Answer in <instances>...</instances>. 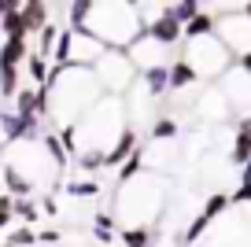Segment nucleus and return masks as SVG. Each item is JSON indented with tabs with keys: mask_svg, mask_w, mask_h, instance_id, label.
I'll return each mask as SVG.
<instances>
[{
	"mask_svg": "<svg viewBox=\"0 0 251 247\" xmlns=\"http://www.w3.org/2000/svg\"><path fill=\"white\" fill-rule=\"evenodd\" d=\"M45 89H48V118H52V129L78 125L96 107V100L103 96L93 67H74V63L71 67H52Z\"/></svg>",
	"mask_w": 251,
	"mask_h": 247,
	"instance_id": "obj_1",
	"label": "nucleus"
},
{
	"mask_svg": "<svg viewBox=\"0 0 251 247\" xmlns=\"http://www.w3.org/2000/svg\"><path fill=\"white\" fill-rule=\"evenodd\" d=\"M170 181L163 173H148L118 185V196L111 203V218L122 229H155V222L166 214L170 207Z\"/></svg>",
	"mask_w": 251,
	"mask_h": 247,
	"instance_id": "obj_2",
	"label": "nucleus"
},
{
	"mask_svg": "<svg viewBox=\"0 0 251 247\" xmlns=\"http://www.w3.org/2000/svg\"><path fill=\"white\" fill-rule=\"evenodd\" d=\"M85 33H93L103 48L126 52L144 30H141V19H137V8L129 0H93Z\"/></svg>",
	"mask_w": 251,
	"mask_h": 247,
	"instance_id": "obj_3",
	"label": "nucleus"
},
{
	"mask_svg": "<svg viewBox=\"0 0 251 247\" xmlns=\"http://www.w3.org/2000/svg\"><path fill=\"white\" fill-rule=\"evenodd\" d=\"M126 129H129L126 100L103 93L100 100H96V107L78 122V151H103L107 155Z\"/></svg>",
	"mask_w": 251,
	"mask_h": 247,
	"instance_id": "obj_4",
	"label": "nucleus"
},
{
	"mask_svg": "<svg viewBox=\"0 0 251 247\" xmlns=\"http://www.w3.org/2000/svg\"><path fill=\"white\" fill-rule=\"evenodd\" d=\"M181 59L196 70L200 81H211V85H214V81H218V77L236 63V55L218 41V33H211V37H200V41H185Z\"/></svg>",
	"mask_w": 251,
	"mask_h": 247,
	"instance_id": "obj_5",
	"label": "nucleus"
},
{
	"mask_svg": "<svg viewBox=\"0 0 251 247\" xmlns=\"http://www.w3.org/2000/svg\"><path fill=\"white\" fill-rule=\"evenodd\" d=\"M4 151H8V159H4V162H8L11 170L23 173L33 188H37V185H52L55 173H59V166L45 155L41 140H37V144H11V148H4Z\"/></svg>",
	"mask_w": 251,
	"mask_h": 247,
	"instance_id": "obj_6",
	"label": "nucleus"
},
{
	"mask_svg": "<svg viewBox=\"0 0 251 247\" xmlns=\"http://www.w3.org/2000/svg\"><path fill=\"white\" fill-rule=\"evenodd\" d=\"M96 81H100V89L107 96H126L129 89H133L137 81V67L129 63V55L118 52V48H107V52L100 55V63L93 67Z\"/></svg>",
	"mask_w": 251,
	"mask_h": 247,
	"instance_id": "obj_7",
	"label": "nucleus"
},
{
	"mask_svg": "<svg viewBox=\"0 0 251 247\" xmlns=\"http://www.w3.org/2000/svg\"><path fill=\"white\" fill-rule=\"evenodd\" d=\"M207 247H251V210L233 207L207 232Z\"/></svg>",
	"mask_w": 251,
	"mask_h": 247,
	"instance_id": "obj_8",
	"label": "nucleus"
},
{
	"mask_svg": "<svg viewBox=\"0 0 251 247\" xmlns=\"http://www.w3.org/2000/svg\"><path fill=\"white\" fill-rule=\"evenodd\" d=\"M214 33H218V41L236 55V59L251 52V19L244 15V8L226 11V15L218 19V26H214Z\"/></svg>",
	"mask_w": 251,
	"mask_h": 247,
	"instance_id": "obj_9",
	"label": "nucleus"
},
{
	"mask_svg": "<svg viewBox=\"0 0 251 247\" xmlns=\"http://www.w3.org/2000/svg\"><path fill=\"white\" fill-rule=\"evenodd\" d=\"M214 85L222 89V96L229 100V107H233V115H251V74L240 67V63H233V67L226 70V74L214 81Z\"/></svg>",
	"mask_w": 251,
	"mask_h": 247,
	"instance_id": "obj_10",
	"label": "nucleus"
},
{
	"mask_svg": "<svg viewBox=\"0 0 251 247\" xmlns=\"http://www.w3.org/2000/svg\"><path fill=\"white\" fill-rule=\"evenodd\" d=\"M126 55H129V63L137 67V74H144V70H155V67H170V48L159 45L155 37H148V33H141V37L133 41V45L126 48Z\"/></svg>",
	"mask_w": 251,
	"mask_h": 247,
	"instance_id": "obj_11",
	"label": "nucleus"
},
{
	"mask_svg": "<svg viewBox=\"0 0 251 247\" xmlns=\"http://www.w3.org/2000/svg\"><path fill=\"white\" fill-rule=\"evenodd\" d=\"M192 111L200 115V122H211V125H222V122H233V107H229V100L222 96L218 85H207L200 89V96L192 100Z\"/></svg>",
	"mask_w": 251,
	"mask_h": 247,
	"instance_id": "obj_12",
	"label": "nucleus"
},
{
	"mask_svg": "<svg viewBox=\"0 0 251 247\" xmlns=\"http://www.w3.org/2000/svg\"><path fill=\"white\" fill-rule=\"evenodd\" d=\"M141 155H144V170L148 173H166L177 162V140H144Z\"/></svg>",
	"mask_w": 251,
	"mask_h": 247,
	"instance_id": "obj_13",
	"label": "nucleus"
},
{
	"mask_svg": "<svg viewBox=\"0 0 251 247\" xmlns=\"http://www.w3.org/2000/svg\"><path fill=\"white\" fill-rule=\"evenodd\" d=\"M122 100H126V115H129V129H133L137 122H144V118L151 115V107L159 103V96H151V93H148V85H144L141 77H137L133 89H129Z\"/></svg>",
	"mask_w": 251,
	"mask_h": 247,
	"instance_id": "obj_14",
	"label": "nucleus"
},
{
	"mask_svg": "<svg viewBox=\"0 0 251 247\" xmlns=\"http://www.w3.org/2000/svg\"><path fill=\"white\" fill-rule=\"evenodd\" d=\"M103 52H107V48H103L93 33H85V30L74 33L71 30V63H74V67H96Z\"/></svg>",
	"mask_w": 251,
	"mask_h": 247,
	"instance_id": "obj_15",
	"label": "nucleus"
},
{
	"mask_svg": "<svg viewBox=\"0 0 251 247\" xmlns=\"http://www.w3.org/2000/svg\"><path fill=\"white\" fill-rule=\"evenodd\" d=\"M137 148H141V140H137V129H126L122 137L115 140V148H111V151L103 155V170H111V166H122V162L129 159V155H133Z\"/></svg>",
	"mask_w": 251,
	"mask_h": 247,
	"instance_id": "obj_16",
	"label": "nucleus"
},
{
	"mask_svg": "<svg viewBox=\"0 0 251 247\" xmlns=\"http://www.w3.org/2000/svg\"><path fill=\"white\" fill-rule=\"evenodd\" d=\"M30 37H8L0 45V67H23L30 59Z\"/></svg>",
	"mask_w": 251,
	"mask_h": 247,
	"instance_id": "obj_17",
	"label": "nucleus"
},
{
	"mask_svg": "<svg viewBox=\"0 0 251 247\" xmlns=\"http://www.w3.org/2000/svg\"><path fill=\"white\" fill-rule=\"evenodd\" d=\"M52 8L48 4H41V0H30V4H23V26H26V37H33V33H41L48 23H52Z\"/></svg>",
	"mask_w": 251,
	"mask_h": 247,
	"instance_id": "obj_18",
	"label": "nucleus"
},
{
	"mask_svg": "<svg viewBox=\"0 0 251 247\" xmlns=\"http://www.w3.org/2000/svg\"><path fill=\"white\" fill-rule=\"evenodd\" d=\"M163 8H166V4H163ZM144 33H148V37H155L159 45H166V48H174L177 41H185V30H181L177 23H170L166 15H159V19H155V23H151Z\"/></svg>",
	"mask_w": 251,
	"mask_h": 247,
	"instance_id": "obj_19",
	"label": "nucleus"
},
{
	"mask_svg": "<svg viewBox=\"0 0 251 247\" xmlns=\"http://www.w3.org/2000/svg\"><path fill=\"white\" fill-rule=\"evenodd\" d=\"M196 81H200L196 70H192V67H188V63L177 55V59L170 63V93H185V89H192Z\"/></svg>",
	"mask_w": 251,
	"mask_h": 247,
	"instance_id": "obj_20",
	"label": "nucleus"
},
{
	"mask_svg": "<svg viewBox=\"0 0 251 247\" xmlns=\"http://www.w3.org/2000/svg\"><path fill=\"white\" fill-rule=\"evenodd\" d=\"M163 15L170 19V23H177L181 30H185V26L200 15V4H196V0H174V4H166V8H163Z\"/></svg>",
	"mask_w": 251,
	"mask_h": 247,
	"instance_id": "obj_21",
	"label": "nucleus"
},
{
	"mask_svg": "<svg viewBox=\"0 0 251 247\" xmlns=\"http://www.w3.org/2000/svg\"><path fill=\"white\" fill-rule=\"evenodd\" d=\"M0 177H4V185H8V196H11V199H30V196H33V185H30L19 170H11L8 162H4Z\"/></svg>",
	"mask_w": 251,
	"mask_h": 247,
	"instance_id": "obj_22",
	"label": "nucleus"
},
{
	"mask_svg": "<svg viewBox=\"0 0 251 247\" xmlns=\"http://www.w3.org/2000/svg\"><path fill=\"white\" fill-rule=\"evenodd\" d=\"M144 81V85H148V93L151 96H159V100H163L166 93H170V67H155V70H144V74H137Z\"/></svg>",
	"mask_w": 251,
	"mask_h": 247,
	"instance_id": "obj_23",
	"label": "nucleus"
},
{
	"mask_svg": "<svg viewBox=\"0 0 251 247\" xmlns=\"http://www.w3.org/2000/svg\"><path fill=\"white\" fill-rule=\"evenodd\" d=\"M214 26H218V19H214L211 11H203V8H200V15H196L192 23L185 26V41H200V37H211V33H214Z\"/></svg>",
	"mask_w": 251,
	"mask_h": 247,
	"instance_id": "obj_24",
	"label": "nucleus"
},
{
	"mask_svg": "<svg viewBox=\"0 0 251 247\" xmlns=\"http://www.w3.org/2000/svg\"><path fill=\"white\" fill-rule=\"evenodd\" d=\"M26 74H30L33 89H45V85H48V74H52V63H48L45 55L30 52V59H26Z\"/></svg>",
	"mask_w": 251,
	"mask_h": 247,
	"instance_id": "obj_25",
	"label": "nucleus"
},
{
	"mask_svg": "<svg viewBox=\"0 0 251 247\" xmlns=\"http://www.w3.org/2000/svg\"><path fill=\"white\" fill-rule=\"evenodd\" d=\"M41 148H45V155L55 162V166H59V170L67 166V162H71V155L63 151V144H59V133H55V129H45V133H41Z\"/></svg>",
	"mask_w": 251,
	"mask_h": 247,
	"instance_id": "obj_26",
	"label": "nucleus"
},
{
	"mask_svg": "<svg viewBox=\"0 0 251 247\" xmlns=\"http://www.w3.org/2000/svg\"><path fill=\"white\" fill-rule=\"evenodd\" d=\"M59 33H63V26L48 23L45 30L37 33V48H33V52H37V55H45V59L52 63V52H55V41H59Z\"/></svg>",
	"mask_w": 251,
	"mask_h": 247,
	"instance_id": "obj_27",
	"label": "nucleus"
},
{
	"mask_svg": "<svg viewBox=\"0 0 251 247\" xmlns=\"http://www.w3.org/2000/svg\"><path fill=\"white\" fill-rule=\"evenodd\" d=\"M0 33H4V41H8V37H26V26H23V4H19V8H11L8 15L0 19Z\"/></svg>",
	"mask_w": 251,
	"mask_h": 247,
	"instance_id": "obj_28",
	"label": "nucleus"
},
{
	"mask_svg": "<svg viewBox=\"0 0 251 247\" xmlns=\"http://www.w3.org/2000/svg\"><path fill=\"white\" fill-rule=\"evenodd\" d=\"M19 67H0V96L4 100H15L19 96Z\"/></svg>",
	"mask_w": 251,
	"mask_h": 247,
	"instance_id": "obj_29",
	"label": "nucleus"
},
{
	"mask_svg": "<svg viewBox=\"0 0 251 247\" xmlns=\"http://www.w3.org/2000/svg\"><path fill=\"white\" fill-rule=\"evenodd\" d=\"M177 122H174V118L170 115H159L155 118V125H151V137L148 140H177Z\"/></svg>",
	"mask_w": 251,
	"mask_h": 247,
	"instance_id": "obj_30",
	"label": "nucleus"
},
{
	"mask_svg": "<svg viewBox=\"0 0 251 247\" xmlns=\"http://www.w3.org/2000/svg\"><path fill=\"white\" fill-rule=\"evenodd\" d=\"M37 244V229L33 225H19V229L8 232V240H4V247H30Z\"/></svg>",
	"mask_w": 251,
	"mask_h": 247,
	"instance_id": "obj_31",
	"label": "nucleus"
},
{
	"mask_svg": "<svg viewBox=\"0 0 251 247\" xmlns=\"http://www.w3.org/2000/svg\"><path fill=\"white\" fill-rule=\"evenodd\" d=\"M67 196L71 199H93V196H100V185L96 181H67Z\"/></svg>",
	"mask_w": 251,
	"mask_h": 247,
	"instance_id": "obj_32",
	"label": "nucleus"
},
{
	"mask_svg": "<svg viewBox=\"0 0 251 247\" xmlns=\"http://www.w3.org/2000/svg\"><path fill=\"white\" fill-rule=\"evenodd\" d=\"M74 162H78L81 173H96V170H103V151H78Z\"/></svg>",
	"mask_w": 251,
	"mask_h": 247,
	"instance_id": "obj_33",
	"label": "nucleus"
},
{
	"mask_svg": "<svg viewBox=\"0 0 251 247\" xmlns=\"http://www.w3.org/2000/svg\"><path fill=\"white\" fill-rule=\"evenodd\" d=\"M118 236L126 247H151V229H122Z\"/></svg>",
	"mask_w": 251,
	"mask_h": 247,
	"instance_id": "obj_34",
	"label": "nucleus"
},
{
	"mask_svg": "<svg viewBox=\"0 0 251 247\" xmlns=\"http://www.w3.org/2000/svg\"><path fill=\"white\" fill-rule=\"evenodd\" d=\"M11 210H15V218H23L26 225H37V218H41V207L33 199H15V207H11Z\"/></svg>",
	"mask_w": 251,
	"mask_h": 247,
	"instance_id": "obj_35",
	"label": "nucleus"
},
{
	"mask_svg": "<svg viewBox=\"0 0 251 247\" xmlns=\"http://www.w3.org/2000/svg\"><path fill=\"white\" fill-rule=\"evenodd\" d=\"M41 210H45V214H52V218H55V214H59V203H55L52 196H41Z\"/></svg>",
	"mask_w": 251,
	"mask_h": 247,
	"instance_id": "obj_36",
	"label": "nucleus"
},
{
	"mask_svg": "<svg viewBox=\"0 0 251 247\" xmlns=\"http://www.w3.org/2000/svg\"><path fill=\"white\" fill-rule=\"evenodd\" d=\"M37 244H59V232H55V229H41L37 232Z\"/></svg>",
	"mask_w": 251,
	"mask_h": 247,
	"instance_id": "obj_37",
	"label": "nucleus"
},
{
	"mask_svg": "<svg viewBox=\"0 0 251 247\" xmlns=\"http://www.w3.org/2000/svg\"><path fill=\"white\" fill-rule=\"evenodd\" d=\"M11 218H15V210H0V236H4V229L11 225Z\"/></svg>",
	"mask_w": 251,
	"mask_h": 247,
	"instance_id": "obj_38",
	"label": "nucleus"
},
{
	"mask_svg": "<svg viewBox=\"0 0 251 247\" xmlns=\"http://www.w3.org/2000/svg\"><path fill=\"white\" fill-rule=\"evenodd\" d=\"M236 63H240V67H244V70H248V74H251V52H248V55H240V59H236Z\"/></svg>",
	"mask_w": 251,
	"mask_h": 247,
	"instance_id": "obj_39",
	"label": "nucleus"
},
{
	"mask_svg": "<svg viewBox=\"0 0 251 247\" xmlns=\"http://www.w3.org/2000/svg\"><path fill=\"white\" fill-rule=\"evenodd\" d=\"M244 15H248V19H251V4H244Z\"/></svg>",
	"mask_w": 251,
	"mask_h": 247,
	"instance_id": "obj_40",
	"label": "nucleus"
}]
</instances>
